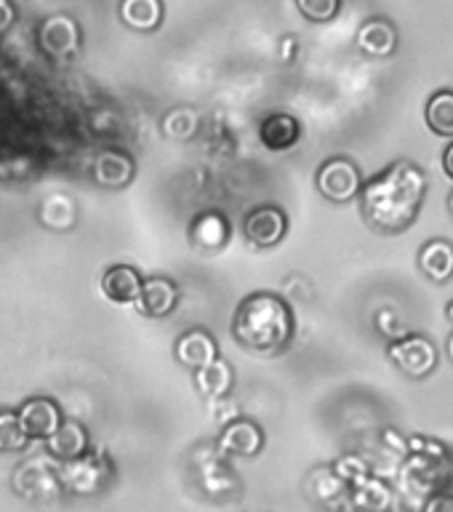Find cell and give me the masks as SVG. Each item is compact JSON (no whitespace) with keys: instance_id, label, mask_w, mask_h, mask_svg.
Listing matches in <instances>:
<instances>
[{"instance_id":"6da1fadb","label":"cell","mask_w":453,"mask_h":512,"mask_svg":"<svg viewBox=\"0 0 453 512\" xmlns=\"http://www.w3.org/2000/svg\"><path fill=\"white\" fill-rule=\"evenodd\" d=\"M424 190H427V179L422 168H416L408 160H398L360 190L363 214L376 230L403 232L414 224L422 208Z\"/></svg>"},{"instance_id":"7a4b0ae2","label":"cell","mask_w":453,"mask_h":512,"mask_svg":"<svg viewBox=\"0 0 453 512\" xmlns=\"http://www.w3.org/2000/svg\"><path fill=\"white\" fill-rule=\"evenodd\" d=\"M232 336L246 350L278 352L294 339V312L278 294H251L232 315Z\"/></svg>"},{"instance_id":"3957f363","label":"cell","mask_w":453,"mask_h":512,"mask_svg":"<svg viewBox=\"0 0 453 512\" xmlns=\"http://www.w3.org/2000/svg\"><path fill=\"white\" fill-rule=\"evenodd\" d=\"M110 478L112 462L102 451H91V448L80 459L64 462L62 470H59V483L78 496L99 494L110 483Z\"/></svg>"},{"instance_id":"277c9868","label":"cell","mask_w":453,"mask_h":512,"mask_svg":"<svg viewBox=\"0 0 453 512\" xmlns=\"http://www.w3.org/2000/svg\"><path fill=\"white\" fill-rule=\"evenodd\" d=\"M318 190L323 198L331 203H350L355 195H360L363 182H360L358 166L347 158H331L318 168Z\"/></svg>"},{"instance_id":"5b68a950","label":"cell","mask_w":453,"mask_h":512,"mask_svg":"<svg viewBox=\"0 0 453 512\" xmlns=\"http://www.w3.org/2000/svg\"><path fill=\"white\" fill-rule=\"evenodd\" d=\"M392 363L403 371V374L422 379V376L432 374L438 366V350L430 339L424 336H403L390 344Z\"/></svg>"},{"instance_id":"8992f818","label":"cell","mask_w":453,"mask_h":512,"mask_svg":"<svg viewBox=\"0 0 453 512\" xmlns=\"http://www.w3.org/2000/svg\"><path fill=\"white\" fill-rule=\"evenodd\" d=\"M38 43L43 54L51 56L54 62H64L78 54L80 48V27L72 16H48L46 22L40 24Z\"/></svg>"},{"instance_id":"52a82bcc","label":"cell","mask_w":453,"mask_h":512,"mask_svg":"<svg viewBox=\"0 0 453 512\" xmlns=\"http://www.w3.org/2000/svg\"><path fill=\"white\" fill-rule=\"evenodd\" d=\"M286 232L288 216L278 206H256L254 211H248L246 222H243V235L256 248L278 246L280 240L286 238Z\"/></svg>"},{"instance_id":"ba28073f","label":"cell","mask_w":453,"mask_h":512,"mask_svg":"<svg viewBox=\"0 0 453 512\" xmlns=\"http://www.w3.org/2000/svg\"><path fill=\"white\" fill-rule=\"evenodd\" d=\"M264 448V432L262 427L251 419H232L224 424V430L216 438V451L222 456H240V459H251L259 456Z\"/></svg>"},{"instance_id":"9c48e42d","label":"cell","mask_w":453,"mask_h":512,"mask_svg":"<svg viewBox=\"0 0 453 512\" xmlns=\"http://www.w3.org/2000/svg\"><path fill=\"white\" fill-rule=\"evenodd\" d=\"M19 424H22L24 435L30 440H48L56 432V427L64 422L62 408L56 406L51 398H30L24 400L22 406L16 408Z\"/></svg>"},{"instance_id":"30bf717a","label":"cell","mask_w":453,"mask_h":512,"mask_svg":"<svg viewBox=\"0 0 453 512\" xmlns=\"http://www.w3.org/2000/svg\"><path fill=\"white\" fill-rule=\"evenodd\" d=\"M134 307L152 320L168 318L179 307V286L171 278H163V275L144 278Z\"/></svg>"},{"instance_id":"8fae6325","label":"cell","mask_w":453,"mask_h":512,"mask_svg":"<svg viewBox=\"0 0 453 512\" xmlns=\"http://www.w3.org/2000/svg\"><path fill=\"white\" fill-rule=\"evenodd\" d=\"M142 272L131 267V264H112L107 267L99 280V288L107 302L118 304V307H128V304H136L139 299V291H142Z\"/></svg>"},{"instance_id":"7c38bea8","label":"cell","mask_w":453,"mask_h":512,"mask_svg":"<svg viewBox=\"0 0 453 512\" xmlns=\"http://www.w3.org/2000/svg\"><path fill=\"white\" fill-rule=\"evenodd\" d=\"M94 182L104 190H123L134 182L136 163L134 158L123 150H104L91 166Z\"/></svg>"},{"instance_id":"4fadbf2b","label":"cell","mask_w":453,"mask_h":512,"mask_svg":"<svg viewBox=\"0 0 453 512\" xmlns=\"http://www.w3.org/2000/svg\"><path fill=\"white\" fill-rule=\"evenodd\" d=\"M174 355L182 366L198 371V368L208 366L219 358V344L208 331L203 328H192V331H184L174 344Z\"/></svg>"},{"instance_id":"5bb4252c","label":"cell","mask_w":453,"mask_h":512,"mask_svg":"<svg viewBox=\"0 0 453 512\" xmlns=\"http://www.w3.org/2000/svg\"><path fill=\"white\" fill-rule=\"evenodd\" d=\"M46 443L48 456H54L59 462H72V459H80V456L86 454L88 448H91V438H88L86 427L80 422H72V419H64L56 432L51 435Z\"/></svg>"},{"instance_id":"9a60e30c","label":"cell","mask_w":453,"mask_h":512,"mask_svg":"<svg viewBox=\"0 0 453 512\" xmlns=\"http://www.w3.org/2000/svg\"><path fill=\"white\" fill-rule=\"evenodd\" d=\"M302 139V126L294 115L288 112H275L267 115L259 126V142L270 152H286L296 147V142Z\"/></svg>"},{"instance_id":"2e32d148","label":"cell","mask_w":453,"mask_h":512,"mask_svg":"<svg viewBox=\"0 0 453 512\" xmlns=\"http://www.w3.org/2000/svg\"><path fill=\"white\" fill-rule=\"evenodd\" d=\"M190 238L203 251H219L230 240V222L222 211H203L192 219Z\"/></svg>"},{"instance_id":"e0dca14e","label":"cell","mask_w":453,"mask_h":512,"mask_svg":"<svg viewBox=\"0 0 453 512\" xmlns=\"http://www.w3.org/2000/svg\"><path fill=\"white\" fill-rule=\"evenodd\" d=\"M232 382H235V371L224 358H216L214 363L195 371V390L208 400L227 398V392L232 390Z\"/></svg>"},{"instance_id":"ac0fdd59","label":"cell","mask_w":453,"mask_h":512,"mask_svg":"<svg viewBox=\"0 0 453 512\" xmlns=\"http://www.w3.org/2000/svg\"><path fill=\"white\" fill-rule=\"evenodd\" d=\"M358 46L371 56H390L398 46V32L384 19H371L360 27Z\"/></svg>"},{"instance_id":"d6986e66","label":"cell","mask_w":453,"mask_h":512,"mask_svg":"<svg viewBox=\"0 0 453 512\" xmlns=\"http://www.w3.org/2000/svg\"><path fill=\"white\" fill-rule=\"evenodd\" d=\"M419 267L427 278L443 280L453 278V246L448 240H430L427 246L419 251Z\"/></svg>"},{"instance_id":"ffe728a7","label":"cell","mask_w":453,"mask_h":512,"mask_svg":"<svg viewBox=\"0 0 453 512\" xmlns=\"http://www.w3.org/2000/svg\"><path fill=\"white\" fill-rule=\"evenodd\" d=\"M120 19L134 30L150 32L163 22L160 0H120Z\"/></svg>"},{"instance_id":"44dd1931","label":"cell","mask_w":453,"mask_h":512,"mask_svg":"<svg viewBox=\"0 0 453 512\" xmlns=\"http://www.w3.org/2000/svg\"><path fill=\"white\" fill-rule=\"evenodd\" d=\"M352 504L360 512H387L392 504V491L382 480L366 478L352 486Z\"/></svg>"},{"instance_id":"7402d4cb","label":"cell","mask_w":453,"mask_h":512,"mask_svg":"<svg viewBox=\"0 0 453 512\" xmlns=\"http://www.w3.org/2000/svg\"><path fill=\"white\" fill-rule=\"evenodd\" d=\"M40 222L51 230H67L75 222V206L67 195H51L40 206Z\"/></svg>"},{"instance_id":"603a6c76","label":"cell","mask_w":453,"mask_h":512,"mask_svg":"<svg viewBox=\"0 0 453 512\" xmlns=\"http://www.w3.org/2000/svg\"><path fill=\"white\" fill-rule=\"evenodd\" d=\"M427 126L440 136H453V91H440L427 104Z\"/></svg>"},{"instance_id":"cb8c5ba5","label":"cell","mask_w":453,"mask_h":512,"mask_svg":"<svg viewBox=\"0 0 453 512\" xmlns=\"http://www.w3.org/2000/svg\"><path fill=\"white\" fill-rule=\"evenodd\" d=\"M200 115L190 107H179V110L168 112L163 118V134L171 136V139H179V142H187L192 136L198 134Z\"/></svg>"},{"instance_id":"d4e9b609","label":"cell","mask_w":453,"mask_h":512,"mask_svg":"<svg viewBox=\"0 0 453 512\" xmlns=\"http://www.w3.org/2000/svg\"><path fill=\"white\" fill-rule=\"evenodd\" d=\"M30 438L24 435L16 411H0V451H24Z\"/></svg>"},{"instance_id":"484cf974","label":"cell","mask_w":453,"mask_h":512,"mask_svg":"<svg viewBox=\"0 0 453 512\" xmlns=\"http://www.w3.org/2000/svg\"><path fill=\"white\" fill-rule=\"evenodd\" d=\"M331 472H334L336 478L342 480L344 486H355V483H360V480L371 478V470H368V464L355 454L339 456V459L334 462V467H331Z\"/></svg>"},{"instance_id":"4316f807","label":"cell","mask_w":453,"mask_h":512,"mask_svg":"<svg viewBox=\"0 0 453 512\" xmlns=\"http://www.w3.org/2000/svg\"><path fill=\"white\" fill-rule=\"evenodd\" d=\"M296 6L310 22H331L339 14L342 0H296Z\"/></svg>"},{"instance_id":"83f0119b","label":"cell","mask_w":453,"mask_h":512,"mask_svg":"<svg viewBox=\"0 0 453 512\" xmlns=\"http://www.w3.org/2000/svg\"><path fill=\"white\" fill-rule=\"evenodd\" d=\"M408 451H411V454L424 456V459H443V456H446V446H443V443H435V440H427V438L408 440Z\"/></svg>"},{"instance_id":"f1b7e54d","label":"cell","mask_w":453,"mask_h":512,"mask_svg":"<svg viewBox=\"0 0 453 512\" xmlns=\"http://www.w3.org/2000/svg\"><path fill=\"white\" fill-rule=\"evenodd\" d=\"M422 512H453V488L435 491V494L424 502Z\"/></svg>"},{"instance_id":"f546056e","label":"cell","mask_w":453,"mask_h":512,"mask_svg":"<svg viewBox=\"0 0 453 512\" xmlns=\"http://www.w3.org/2000/svg\"><path fill=\"white\" fill-rule=\"evenodd\" d=\"M16 22V8L11 0H0V35L11 30V24Z\"/></svg>"},{"instance_id":"4dcf8cb0","label":"cell","mask_w":453,"mask_h":512,"mask_svg":"<svg viewBox=\"0 0 453 512\" xmlns=\"http://www.w3.org/2000/svg\"><path fill=\"white\" fill-rule=\"evenodd\" d=\"M443 168H446V174L453 179V144L446 150V155H443Z\"/></svg>"},{"instance_id":"1f68e13d","label":"cell","mask_w":453,"mask_h":512,"mask_svg":"<svg viewBox=\"0 0 453 512\" xmlns=\"http://www.w3.org/2000/svg\"><path fill=\"white\" fill-rule=\"evenodd\" d=\"M448 355H451V360H453V336L448 339Z\"/></svg>"},{"instance_id":"d6a6232c","label":"cell","mask_w":453,"mask_h":512,"mask_svg":"<svg viewBox=\"0 0 453 512\" xmlns=\"http://www.w3.org/2000/svg\"><path fill=\"white\" fill-rule=\"evenodd\" d=\"M448 318H451V320H453V302H451V304H448Z\"/></svg>"},{"instance_id":"836d02e7","label":"cell","mask_w":453,"mask_h":512,"mask_svg":"<svg viewBox=\"0 0 453 512\" xmlns=\"http://www.w3.org/2000/svg\"><path fill=\"white\" fill-rule=\"evenodd\" d=\"M451 211H453V192H451Z\"/></svg>"}]
</instances>
